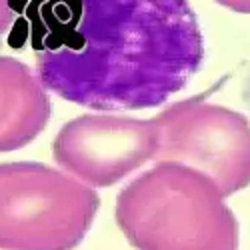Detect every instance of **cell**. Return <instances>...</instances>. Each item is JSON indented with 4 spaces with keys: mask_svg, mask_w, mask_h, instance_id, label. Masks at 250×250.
<instances>
[{
    "mask_svg": "<svg viewBox=\"0 0 250 250\" xmlns=\"http://www.w3.org/2000/svg\"><path fill=\"white\" fill-rule=\"evenodd\" d=\"M158 150L152 162H176L230 196L250 184V120L204 96L170 104L152 116Z\"/></svg>",
    "mask_w": 250,
    "mask_h": 250,
    "instance_id": "4",
    "label": "cell"
},
{
    "mask_svg": "<svg viewBox=\"0 0 250 250\" xmlns=\"http://www.w3.org/2000/svg\"><path fill=\"white\" fill-rule=\"evenodd\" d=\"M242 102L244 106L250 110V64L244 72V78H242Z\"/></svg>",
    "mask_w": 250,
    "mask_h": 250,
    "instance_id": "9",
    "label": "cell"
},
{
    "mask_svg": "<svg viewBox=\"0 0 250 250\" xmlns=\"http://www.w3.org/2000/svg\"><path fill=\"white\" fill-rule=\"evenodd\" d=\"M100 208L96 188L40 162L0 164V250H72Z\"/></svg>",
    "mask_w": 250,
    "mask_h": 250,
    "instance_id": "3",
    "label": "cell"
},
{
    "mask_svg": "<svg viewBox=\"0 0 250 250\" xmlns=\"http://www.w3.org/2000/svg\"><path fill=\"white\" fill-rule=\"evenodd\" d=\"M10 46L28 42L48 92L92 110L156 108L200 70L188 0H12Z\"/></svg>",
    "mask_w": 250,
    "mask_h": 250,
    "instance_id": "1",
    "label": "cell"
},
{
    "mask_svg": "<svg viewBox=\"0 0 250 250\" xmlns=\"http://www.w3.org/2000/svg\"><path fill=\"white\" fill-rule=\"evenodd\" d=\"M158 150L154 118L84 114L62 126L52 142L56 164L90 188H106L126 178Z\"/></svg>",
    "mask_w": 250,
    "mask_h": 250,
    "instance_id": "5",
    "label": "cell"
},
{
    "mask_svg": "<svg viewBox=\"0 0 250 250\" xmlns=\"http://www.w3.org/2000/svg\"><path fill=\"white\" fill-rule=\"evenodd\" d=\"M50 120V96L22 60L0 54V152L30 144Z\"/></svg>",
    "mask_w": 250,
    "mask_h": 250,
    "instance_id": "6",
    "label": "cell"
},
{
    "mask_svg": "<svg viewBox=\"0 0 250 250\" xmlns=\"http://www.w3.org/2000/svg\"><path fill=\"white\" fill-rule=\"evenodd\" d=\"M212 180L156 162L116 196V222L136 250H238V222Z\"/></svg>",
    "mask_w": 250,
    "mask_h": 250,
    "instance_id": "2",
    "label": "cell"
},
{
    "mask_svg": "<svg viewBox=\"0 0 250 250\" xmlns=\"http://www.w3.org/2000/svg\"><path fill=\"white\" fill-rule=\"evenodd\" d=\"M214 2L228 10H232V12L250 14V0H214Z\"/></svg>",
    "mask_w": 250,
    "mask_h": 250,
    "instance_id": "8",
    "label": "cell"
},
{
    "mask_svg": "<svg viewBox=\"0 0 250 250\" xmlns=\"http://www.w3.org/2000/svg\"><path fill=\"white\" fill-rule=\"evenodd\" d=\"M14 24V8H12V0H0V42L6 32H10Z\"/></svg>",
    "mask_w": 250,
    "mask_h": 250,
    "instance_id": "7",
    "label": "cell"
}]
</instances>
